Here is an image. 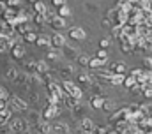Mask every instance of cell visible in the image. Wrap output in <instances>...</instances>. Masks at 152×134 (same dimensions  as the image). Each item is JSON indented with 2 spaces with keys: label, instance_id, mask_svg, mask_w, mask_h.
Here are the masks:
<instances>
[{
  "label": "cell",
  "instance_id": "cell-30",
  "mask_svg": "<svg viewBox=\"0 0 152 134\" xmlns=\"http://www.w3.org/2000/svg\"><path fill=\"white\" fill-rule=\"evenodd\" d=\"M58 57H60V53H58V50H53V48H51V50L48 51V58H50V60H57Z\"/></svg>",
  "mask_w": 152,
  "mask_h": 134
},
{
  "label": "cell",
  "instance_id": "cell-47",
  "mask_svg": "<svg viewBox=\"0 0 152 134\" xmlns=\"http://www.w3.org/2000/svg\"><path fill=\"white\" fill-rule=\"evenodd\" d=\"M23 134H36V133H28V131H27V133H23Z\"/></svg>",
  "mask_w": 152,
  "mask_h": 134
},
{
  "label": "cell",
  "instance_id": "cell-4",
  "mask_svg": "<svg viewBox=\"0 0 152 134\" xmlns=\"http://www.w3.org/2000/svg\"><path fill=\"white\" fill-rule=\"evenodd\" d=\"M0 16H4V21L11 23L12 27H14V25H18V9H11V7H5V11H4Z\"/></svg>",
  "mask_w": 152,
  "mask_h": 134
},
{
  "label": "cell",
  "instance_id": "cell-5",
  "mask_svg": "<svg viewBox=\"0 0 152 134\" xmlns=\"http://www.w3.org/2000/svg\"><path fill=\"white\" fill-rule=\"evenodd\" d=\"M64 46H66V37L60 32L53 34V35L50 37V48H53V50H62Z\"/></svg>",
  "mask_w": 152,
  "mask_h": 134
},
{
  "label": "cell",
  "instance_id": "cell-39",
  "mask_svg": "<svg viewBox=\"0 0 152 134\" xmlns=\"http://www.w3.org/2000/svg\"><path fill=\"white\" fill-rule=\"evenodd\" d=\"M112 34H113L115 37H120V35H122V27H120V25H115L113 30H112Z\"/></svg>",
  "mask_w": 152,
  "mask_h": 134
},
{
  "label": "cell",
  "instance_id": "cell-28",
  "mask_svg": "<svg viewBox=\"0 0 152 134\" xmlns=\"http://www.w3.org/2000/svg\"><path fill=\"white\" fill-rule=\"evenodd\" d=\"M126 88H133L134 85H136V79L133 78V76H127V78H124V83H122Z\"/></svg>",
  "mask_w": 152,
  "mask_h": 134
},
{
  "label": "cell",
  "instance_id": "cell-49",
  "mask_svg": "<svg viewBox=\"0 0 152 134\" xmlns=\"http://www.w3.org/2000/svg\"><path fill=\"white\" fill-rule=\"evenodd\" d=\"M2 2H5V0H2Z\"/></svg>",
  "mask_w": 152,
  "mask_h": 134
},
{
  "label": "cell",
  "instance_id": "cell-2",
  "mask_svg": "<svg viewBox=\"0 0 152 134\" xmlns=\"http://www.w3.org/2000/svg\"><path fill=\"white\" fill-rule=\"evenodd\" d=\"M62 90L67 94V95H73L75 99H81L83 97V92H81V88L76 85L75 81H71V79H66V81H62Z\"/></svg>",
  "mask_w": 152,
  "mask_h": 134
},
{
  "label": "cell",
  "instance_id": "cell-46",
  "mask_svg": "<svg viewBox=\"0 0 152 134\" xmlns=\"http://www.w3.org/2000/svg\"><path fill=\"white\" fill-rule=\"evenodd\" d=\"M28 2H30V4H36V2H37V0H28Z\"/></svg>",
  "mask_w": 152,
  "mask_h": 134
},
{
  "label": "cell",
  "instance_id": "cell-29",
  "mask_svg": "<svg viewBox=\"0 0 152 134\" xmlns=\"http://www.w3.org/2000/svg\"><path fill=\"white\" fill-rule=\"evenodd\" d=\"M5 76H7V79H9V81H16V76H18V71H16V69L12 67V69H9V71H7V74H5Z\"/></svg>",
  "mask_w": 152,
  "mask_h": 134
},
{
  "label": "cell",
  "instance_id": "cell-16",
  "mask_svg": "<svg viewBox=\"0 0 152 134\" xmlns=\"http://www.w3.org/2000/svg\"><path fill=\"white\" fill-rule=\"evenodd\" d=\"M46 11H48V5H46L44 2L37 0V2L34 4V14H44Z\"/></svg>",
  "mask_w": 152,
  "mask_h": 134
},
{
  "label": "cell",
  "instance_id": "cell-10",
  "mask_svg": "<svg viewBox=\"0 0 152 134\" xmlns=\"http://www.w3.org/2000/svg\"><path fill=\"white\" fill-rule=\"evenodd\" d=\"M11 109L7 108V104L5 106H0V125H4V124H7L9 120H11Z\"/></svg>",
  "mask_w": 152,
  "mask_h": 134
},
{
  "label": "cell",
  "instance_id": "cell-24",
  "mask_svg": "<svg viewBox=\"0 0 152 134\" xmlns=\"http://www.w3.org/2000/svg\"><path fill=\"white\" fill-rule=\"evenodd\" d=\"M11 48V42H9V37H2L0 35V53H4V51H7Z\"/></svg>",
  "mask_w": 152,
  "mask_h": 134
},
{
  "label": "cell",
  "instance_id": "cell-8",
  "mask_svg": "<svg viewBox=\"0 0 152 134\" xmlns=\"http://www.w3.org/2000/svg\"><path fill=\"white\" fill-rule=\"evenodd\" d=\"M14 34V27L11 25V23H7V21H0V35L2 37H11Z\"/></svg>",
  "mask_w": 152,
  "mask_h": 134
},
{
  "label": "cell",
  "instance_id": "cell-26",
  "mask_svg": "<svg viewBox=\"0 0 152 134\" xmlns=\"http://www.w3.org/2000/svg\"><path fill=\"white\" fill-rule=\"evenodd\" d=\"M36 44H37V46H50V37H48V35H37Z\"/></svg>",
  "mask_w": 152,
  "mask_h": 134
},
{
  "label": "cell",
  "instance_id": "cell-42",
  "mask_svg": "<svg viewBox=\"0 0 152 134\" xmlns=\"http://www.w3.org/2000/svg\"><path fill=\"white\" fill-rule=\"evenodd\" d=\"M51 4H53V5H57V7H60V5H64V4H66V0H51Z\"/></svg>",
  "mask_w": 152,
  "mask_h": 134
},
{
  "label": "cell",
  "instance_id": "cell-1",
  "mask_svg": "<svg viewBox=\"0 0 152 134\" xmlns=\"http://www.w3.org/2000/svg\"><path fill=\"white\" fill-rule=\"evenodd\" d=\"M7 127L12 134H23L28 131V122L25 118H11L7 122Z\"/></svg>",
  "mask_w": 152,
  "mask_h": 134
},
{
  "label": "cell",
  "instance_id": "cell-43",
  "mask_svg": "<svg viewBox=\"0 0 152 134\" xmlns=\"http://www.w3.org/2000/svg\"><path fill=\"white\" fill-rule=\"evenodd\" d=\"M131 0H118V5H129Z\"/></svg>",
  "mask_w": 152,
  "mask_h": 134
},
{
  "label": "cell",
  "instance_id": "cell-17",
  "mask_svg": "<svg viewBox=\"0 0 152 134\" xmlns=\"http://www.w3.org/2000/svg\"><path fill=\"white\" fill-rule=\"evenodd\" d=\"M104 64H106V62H104V60H99V58H90V60H88V67H90V69H96V71H97V69H103Z\"/></svg>",
  "mask_w": 152,
  "mask_h": 134
},
{
  "label": "cell",
  "instance_id": "cell-31",
  "mask_svg": "<svg viewBox=\"0 0 152 134\" xmlns=\"http://www.w3.org/2000/svg\"><path fill=\"white\" fill-rule=\"evenodd\" d=\"M20 2L21 0H5V5L11 7V9H18L20 7Z\"/></svg>",
  "mask_w": 152,
  "mask_h": 134
},
{
  "label": "cell",
  "instance_id": "cell-40",
  "mask_svg": "<svg viewBox=\"0 0 152 134\" xmlns=\"http://www.w3.org/2000/svg\"><path fill=\"white\" fill-rule=\"evenodd\" d=\"M143 66L147 67L149 71H152V58L151 57H145V58H143Z\"/></svg>",
  "mask_w": 152,
  "mask_h": 134
},
{
  "label": "cell",
  "instance_id": "cell-23",
  "mask_svg": "<svg viewBox=\"0 0 152 134\" xmlns=\"http://www.w3.org/2000/svg\"><path fill=\"white\" fill-rule=\"evenodd\" d=\"M39 134H51V124L46 120L42 124H39Z\"/></svg>",
  "mask_w": 152,
  "mask_h": 134
},
{
  "label": "cell",
  "instance_id": "cell-22",
  "mask_svg": "<svg viewBox=\"0 0 152 134\" xmlns=\"http://www.w3.org/2000/svg\"><path fill=\"white\" fill-rule=\"evenodd\" d=\"M32 23H36V25H39V27H44L48 21H46V16H44V14H34Z\"/></svg>",
  "mask_w": 152,
  "mask_h": 134
},
{
  "label": "cell",
  "instance_id": "cell-32",
  "mask_svg": "<svg viewBox=\"0 0 152 134\" xmlns=\"http://www.w3.org/2000/svg\"><path fill=\"white\" fill-rule=\"evenodd\" d=\"M122 51H124V53H131V51H134V46H133L131 42H124V44H122Z\"/></svg>",
  "mask_w": 152,
  "mask_h": 134
},
{
  "label": "cell",
  "instance_id": "cell-7",
  "mask_svg": "<svg viewBox=\"0 0 152 134\" xmlns=\"http://www.w3.org/2000/svg\"><path fill=\"white\" fill-rule=\"evenodd\" d=\"M51 134H69V127L64 122H53L51 124Z\"/></svg>",
  "mask_w": 152,
  "mask_h": 134
},
{
  "label": "cell",
  "instance_id": "cell-34",
  "mask_svg": "<svg viewBox=\"0 0 152 134\" xmlns=\"http://www.w3.org/2000/svg\"><path fill=\"white\" fill-rule=\"evenodd\" d=\"M99 44H101V48H103V50H106V48H108V46L112 44V39H110V37H103Z\"/></svg>",
  "mask_w": 152,
  "mask_h": 134
},
{
  "label": "cell",
  "instance_id": "cell-19",
  "mask_svg": "<svg viewBox=\"0 0 152 134\" xmlns=\"http://www.w3.org/2000/svg\"><path fill=\"white\" fill-rule=\"evenodd\" d=\"M64 102H66V106H67V108L75 109L76 106H78V102H80V100H78V99H75L73 95H67V94H66V97H64Z\"/></svg>",
  "mask_w": 152,
  "mask_h": 134
},
{
  "label": "cell",
  "instance_id": "cell-48",
  "mask_svg": "<svg viewBox=\"0 0 152 134\" xmlns=\"http://www.w3.org/2000/svg\"><path fill=\"white\" fill-rule=\"evenodd\" d=\"M85 134H94V133H85Z\"/></svg>",
  "mask_w": 152,
  "mask_h": 134
},
{
  "label": "cell",
  "instance_id": "cell-11",
  "mask_svg": "<svg viewBox=\"0 0 152 134\" xmlns=\"http://www.w3.org/2000/svg\"><path fill=\"white\" fill-rule=\"evenodd\" d=\"M69 35H71V39H75V41H83L87 34H85V30H83V28H80V27H75V28H71Z\"/></svg>",
  "mask_w": 152,
  "mask_h": 134
},
{
  "label": "cell",
  "instance_id": "cell-9",
  "mask_svg": "<svg viewBox=\"0 0 152 134\" xmlns=\"http://www.w3.org/2000/svg\"><path fill=\"white\" fill-rule=\"evenodd\" d=\"M48 23H50V27H51V28H55V30H62V28L66 27V20H64V18H60V16H57V14H55Z\"/></svg>",
  "mask_w": 152,
  "mask_h": 134
},
{
  "label": "cell",
  "instance_id": "cell-41",
  "mask_svg": "<svg viewBox=\"0 0 152 134\" xmlns=\"http://www.w3.org/2000/svg\"><path fill=\"white\" fill-rule=\"evenodd\" d=\"M112 23H113V21H112L110 18H104V20H103V27H113Z\"/></svg>",
  "mask_w": 152,
  "mask_h": 134
},
{
  "label": "cell",
  "instance_id": "cell-25",
  "mask_svg": "<svg viewBox=\"0 0 152 134\" xmlns=\"http://www.w3.org/2000/svg\"><path fill=\"white\" fill-rule=\"evenodd\" d=\"M97 76L99 78H104V79H110L113 76V72L110 69H97Z\"/></svg>",
  "mask_w": 152,
  "mask_h": 134
},
{
  "label": "cell",
  "instance_id": "cell-36",
  "mask_svg": "<svg viewBox=\"0 0 152 134\" xmlns=\"http://www.w3.org/2000/svg\"><path fill=\"white\" fill-rule=\"evenodd\" d=\"M53 81H55V79H53V76H51V74H48V72H46V74H42V83H46V87H48L50 83H53Z\"/></svg>",
  "mask_w": 152,
  "mask_h": 134
},
{
  "label": "cell",
  "instance_id": "cell-3",
  "mask_svg": "<svg viewBox=\"0 0 152 134\" xmlns=\"http://www.w3.org/2000/svg\"><path fill=\"white\" fill-rule=\"evenodd\" d=\"M58 115H60V104H50V102H46V108L42 111V118L46 122H50V120H53Z\"/></svg>",
  "mask_w": 152,
  "mask_h": 134
},
{
  "label": "cell",
  "instance_id": "cell-35",
  "mask_svg": "<svg viewBox=\"0 0 152 134\" xmlns=\"http://www.w3.org/2000/svg\"><path fill=\"white\" fill-rule=\"evenodd\" d=\"M88 60H90V58H88L87 55H80V57H78V64H80V66H88Z\"/></svg>",
  "mask_w": 152,
  "mask_h": 134
},
{
  "label": "cell",
  "instance_id": "cell-20",
  "mask_svg": "<svg viewBox=\"0 0 152 134\" xmlns=\"http://www.w3.org/2000/svg\"><path fill=\"white\" fill-rule=\"evenodd\" d=\"M124 78H126L124 74H113V76L108 79V81H110L113 87H118V85H122V83H124Z\"/></svg>",
  "mask_w": 152,
  "mask_h": 134
},
{
  "label": "cell",
  "instance_id": "cell-37",
  "mask_svg": "<svg viewBox=\"0 0 152 134\" xmlns=\"http://www.w3.org/2000/svg\"><path fill=\"white\" fill-rule=\"evenodd\" d=\"M62 74H66V76H71L73 72H75V69H73V66H66V67H62V71H60Z\"/></svg>",
  "mask_w": 152,
  "mask_h": 134
},
{
  "label": "cell",
  "instance_id": "cell-44",
  "mask_svg": "<svg viewBox=\"0 0 152 134\" xmlns=\"http://www.w3.org/2000/svg\"><path fill=\"white\" fill-rule=\"evenodd\" d=\"M5 7H7V5H5V2H2V0H0V14L5 11Z\"/></svg>",
  "mask_w": 152,
  "mask_h": 134
},
{
  "label": "cell",
  "instance_id": "cell-6",
  "mask_svg": "<svg viewBox=\"0 0 152 134\" xmlns=\"http://www.w3.org/2000/svg\"><path fill=\"white\" fill-rule=\"evenodd\" d=\"M7 108L11 109V111H14V109H20V111H25L28 106H27V102L23 99H20V97H16V95H12L9 102H7Z\"/></svg>",
  "mask_w": 152,
  "mask_h": 134
},
{
  "label": "cell",
  "instance_id": "cell-18",
  "mask_svg": "<svg viewBox=\"0 0 152 134\" xmlns=\"http://www.w3.org/2000/svg\"><path fill=\"white\" fill-rule=\"evenodd\" d=\"M90 104H92V108H94V109H101V108H103V104H104V95H96V97L92 99Z\"/></svg>",
  "mask_w": 152,
  "mask_h": 134
},
{
  "label": "cell",
  "instance_id": "cell-45",
  "mask_svg": "<svg viewBox=\"0 0 152 134\" xmlns=\"http://www.w3.org/2000/svg\"><path fill=\"white\" fill-rule=\"evenodd\" d=\"M27 67H28V69H34V67H36V62H34V60H30V62L27 64Z\"/></svg>",
  "mask_w": 152,
  "mask_h": 134
},
{
  "label": "cell",
  "instance_id": "cell-27",
  "mask_svg": "<svg viewBox=\"0 0 152 134\" xmlns=\"http://www.w3.org/2000/svg\"><path fill=\"white\" fill-rule=\"evenodd\" d=\"M36 39H37V34L32 32V30L23 35V42H36Z\"/></svg>",
  "mask_w": 152,
  "mask_h": 134
},
{
  "label": "cell",
  "instance_id": "cell-33",
  "mask_svg": "<svg viewBox=\"0 0 152 134\" xmlns=\"http://www.w3.org/2000/svg\"><path fill=\"white\" fill-rule=\"evenodd\" d=\"M96 58H99V60H104V62H106V58H108V53H106V50H103V48H101V50L97 51Z\"/></svg>",
  "mask_w": 152,
  "mask_h": 134
},
{
  "label": "cell",
  "instance_id": "cell-21",
  "mask_svg": "<svg viewBox=\"0 0 152 134\" xmlns=\"http://www.w3.org/2000/svg\"><path fill=\"white\" fill-rule=\"evenodd\" d=\"M58 9V12H57V16H60V18H67V16H71V9L64 4V5H60V7H57Z\"/></svg>",
  "mask_w": 152,
  "mask_h": 134
},
{
  "label": "cell",
  "instance_id": "cell-13",
  "mask_svg": "<svg viewBox=\"0 0 152 134\" xmlns=\"http://www.w3.org/2000/svg\"><path fill=\"white\" fill-rule=\"evenodd\" d=\"M25 53H27V50H25L23 44H16V46H12V57H14V58H23Z\"/></svg>",
  "mask_w": 152,
  "mask_h": 134
},
{
  "label": "cell",
  "instance_id": "cell-14",
  "mask_svg": "<svg viewBox=\"0 0 152 134\" xmlns=\"http://www.w3.org/2000/svg\"><path fill=\"white\" fill-rule=\"evenodd\" d=\"M110 71H112L113 74H124V72L127 71V66H126V64H122V62H115V64H112Z\"/></svg>",
  "mask_w": 152,
  "mask_h": 134
},
{
  "label": "cell",
  "instance_id": "cell-38",
  "mask_svg": "<svg viewBox=\"0 0 152 134\" xmlns=\"http://www.w3.org/2000/svg\"><path fill=\"white\" fill-rule=\"evenodd\" d=\"M101 109H104V111H112V109H113V102L104 99V104H103V108H101Z\"/></svg>",
  "mask_w": 152,
  "mask_h": 134
},
{
  "label": "cell",
  "instance_id": "cell-15",
  "mask_svg": "<svg viewBox=\"0 0 152 134\" xmlns=\"http://www.w3.org/2000/svg\"><path fill=\"white\" fill-rule=\"evenodd\" d=\"M34 69L37 71L39 74H46V72H50V66H48L46 60H39V62H36V67H34Z\"/></svg>",
  "mask_w": 152,
  "mask_h": 134
},
{
  "label": "cell",
  "instance_id": "cell-12",
  "mask_svg": "<svg viewBox=\"0 0 152 134\" xmlns=\"http://www.w3.org/2000/svg\"><path fill=\"white\" fill-rule=\"evenodd\" d=\"M81 129H83V133H94V131H96V124H94V120H90V118H83V120H81Z\"/></svg>",
  "mask_w": 152,
  "mask_h": 134
}]
</instances>
